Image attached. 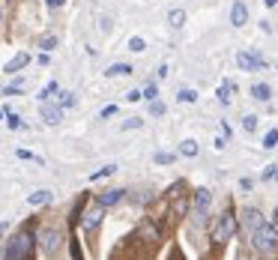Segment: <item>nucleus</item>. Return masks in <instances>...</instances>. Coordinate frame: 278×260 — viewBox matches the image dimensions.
<instances>
[{"label": "nucleus", "instance_id": "obj_1", "mask_svg": "<svg viewBox=\"0 0 278 260\" xmlns=\"http://www.w3.org/2000/svg\"><path fill=\"white\" fill-rule=\"evenodd\" d=\"M249 243L255 246V252H261L264 258H273L278 252V231H276V225H261L258 231H252L249 234Z\"/></svg>", "mask_w": 278, "mask_h": 260}, {"label": "nucleus", "instance_id": "obj_2", "mask_svg": "<svg viewBox=\"0 0 278 260\" xmlns=\"http://www.w3.org/2000/svg\"><path fill=\"white\" fill-rule=\"evenodd\" d=\"M30 252H33V234H30V228H24L18 237H12V243L6 249V260H27Z\"/></svg>", "mask_w": 278, "mask_h": 260}, {"label": "nucleus", "instance_id": "obj_3", "mask_svg": "<svg viewBox=\"0 0 278 260\" xmlns=\"http://www.w3.org/2000/svg\"><path fill=\"white\" fill-rule=\"evenodd\" d=\"M234 231H237V225H234V216H231V213H222V216H219V222H216V228H213V234H210L213 246H216V249L228 246V240L234 237Z\"/></svg>", "mask_w": 278, "mask_h": 260}, {"label": "nucleus", "instance_id": "obj_4", "mask_svg": "<svg viewBox=\"0 0 278 260\" xmlns=\"http://www.w3.org/2000/svg\"><path fill=\"white\" fill-rule=\"evenodd\" d=\"M210 201H213L210 189H198V192H195V210H192V222H195V225H204L207 210H210Z\"/></svg>", "mask_w": 278, "mask_h": 260}, {"label": "nucleus", "instance_id": "obj_5", "mask_svg": "<svg viewBox=\"0 0 278 260\" xmlns=\"http://www.w3.org/2000/svg\"><path fill=\"white\" fill-rule=\"evenodd\" d=\"M102 219H105V207H102V204H96V207H90V210L84 213V219H81V228H84L87 234H93V231L102 225Z\"/></svg>", "mask_w": 278, "mask_h": 260}, {"label": "nucleus", "instance_id": "obj_6", "mask_svg": "<svg viewBox=\"0 0 278 260\" xmlns=\"http://www.w3.org/2000/svg\"><path fill=\"white\" fill-rule=\"evenodd\" d=\"M60 243H63V234H60L57 228H45V231H42V249H45L48 255H54V252L60 249Z\"/></svg>", "mask_w": 278, "mask_h": 260}, {"label": "nucleus", "instance_id": "obj_7", "mask_svg": "<svg viewBox=\"0 0 278 260\" xmlns=\"http://www.w3.org/2000/svg\"><path fill=\"white\" fill-rule=\"evenodd\" d=\"M261 225H264V216H261V210H255V207L243 210V228H246V237H249L252 231H258Z\"/></svg>", "mask_w": 278, "mask_h": 260}, {"label": "nucleus", "instance_id": "obj_8", "mask_svg": "<svg viewBox=\"0 0 278 260\" xmlns=\"http://www.w3.org/2000/svg\"><path fill=\"white\" fill-rule=\"evenodd\" d=\"M231 24L234 27H246L249 24V6L243 0H234V6H231Z\"/></svg>", "mask_w": 278, "mask_h": 260}, {"label": "nucleus", "instance_id": "obj_9", "mask_svg": "<svg viewBox=\"0 0 278 260\" xmlns=\"http://www.w3.org/2000/svg\"><path fill=\"white\" fill-rule=\"evenodd\" d=\"M237 63H240L246 72H255V69L264 66V57H261V54H249V51H240V54H237Z\"/></svg>", "mask_w": 278, "mask_h": 260}, {"label": "nucleus", "instance_id": "obj_10", "mask_svg": "<svg viewBox=\"0 0 278 260\" xmlns=\"http://www.w3.org/2000/svg\"><path fill=\"white\" fill-rule=\"evenodd\" d=\"M60 117H63V108H57V105H48V102H42V120H45L48 126H57V123H60Z\"/></svg>", "mask_w": 278, "mask_h": 260}, {"label": "nucleus", "instance_id": "obj_11", "mask_svg": "<svg viewBox=\"0 0 278 260\" xmlns=\"http://www.w3.org/2000/svg\"><path fill=\"white\" fill-rule=\"evenodd\" d=\"M27 63H30V54H24V51H21V54H15V57H12V60L6 63V69H3V72L15 75V72H18V69H24Z\"/></svg>", "mask_w": 278, "mask_h": 260}, {"label": "nucleus", "instance_id": "obj_12", "mask_svg": "<svg viewBox=\"0 0 278 260\" xmlns=\"http://www.w3.org/2000/svg\"><path fill=\"white\" fill-rule=\"evenodd\" d=\"M123 201V189H111V192H102L99 195V204L102 207H114V204H120Z\"/></svg>", "mask_w": 278, "mask_h": 260}, {"label": "nucleus", "instance_id": "obj_13", "mask_svg": "<svg viewBox=\"0 0 278 260\" xmlns=\"http://www.w3.org/2000/svg\"><path fill=\"white\" fill-rule=\"evenodd\" d=\"M252 96H255L258 102H270V99H273V87H270V84H252Z\"/></svg>", "mask_w": 278, "mask_h": 260}, {"label": "nucleus", "instance_id": "obj_14", "mask_svg": "<svg viewBox=\"0 0 278 260\" xmlns=\"http://www.w3.org/2000/svg\"><path fill=\"white\" fill-rule=\"evenodd\" d=\"M129 72H132V66H129V63H114V66H108V69H105V75H108V78H123V75H129Z\"/></svg>", "mask_w": 278, "mask_h": 260}, {"label": "nucleus", "instance_id": "obj_15", "mask_svg": "<svg viewBox=\"0 0 278 260\" xmlns=\"http://www.w3.org/2000/svg\"><path fill=\"white\" fill-rule=\"evenodd\" d=\"M234 90H237V84L225 81V84L219 87V102H222V105H228V102H231V93H234Z\"/></svg>", "mask_w": 278, "mask_h": 260}, {"label": "nucleus", "instance_id": "obj_16", "mask_svg": "<svg viewBox=\"0 0 278 260\" xmlns=\"http://www.w3.org/2000/svg\"><path fill=\"white\" fill-rule=\"evenodd\" d=\"M168 21H171V27H183L186 24V12L183 9H171L168 12Z\"/></svg>", "mask_w": 278, "mask_h": 260}, {"label": "nucleus", "instance_id": "obj_17", "mask_svg": "<svg viewBox=\"0 0 278 260\" xmlns=\"http://www.w3.org/2000/svg\"><path fill=\"white\" fill-rule=\"evenodd\" d=\"M27 201H30V207H39V204H48V201H51V192H36V195H30Z\"/></svg>", "mask_w": 278, "mask_h": 260}, {"label": "nucleus", "instance_id": "obj_18", "mask_svg": "<svg viewBox=\"0 0 278 260\" xmlns=\"http://www.w3.org/2000/svg\"><path fill=\"white\" fill-rule=\"evenodd\" d=\"M129 51H135V54H141V51H147V42H144L141 36H132V39H129Z\"/></svg>", "mask_w": 278, "mask_h": 260}, {"label": "nucleus", "instance_id": "obj_19", "mask_svg": "<svg viewBox=\"0 0 278 260\" xmlns=\"http://www.w3.org/2000/svg\"><path fill=\"white\" fill-rule=\"evenodd\" d=\"M276 144H278V129H270V132H267V138H264V147H267V150H273Z\"/></svg>", "mask_w": 278, "mask_h": 260}, {"label": "nucleus", "instance_id": "obj_20", "mask_svg": "<svg viewBox=\"0 0 278 260\" xmlns=\"http://www.w3.org/2000/svg\"><path fill=\"white\" fill-rule=\"evenodd\" d=\"M39 48H42V51H54V48H57V39H54V36H42V39H39Z\"/></svg>", "mask_w": 278, "mask_h": 260}, {"label": "nucleus", "instance_id": "obj_21", "mask_svg": "<svg viewBox=\"0 0 278 260\" xmlns=\"http://www.w3.org/2000/svg\"><path fill=\"white\" fill-rule=\"evenodd\" d=\"M180 102H186V105H192V102H198V93L195 90H180V96H177Z\"/></svg>", "mask_w": 278, "mask_h": 260}, {"label": "nucleus", "instance_id": "obj_22", "mask_svg": "<svg viewBox=\"0 0 278 260\" xmlns=\"http://www.w3.org/2000/svg\"><path fill=\"white\" fill-rule=\"evenodd\" d=\"M276 180H278V165H270L264 171V183H276Z\"/></svg>", "mask_w": 278, "mask_h": 260}, {"label": "nucleus", "instance_id": "obj_23", "mask_svg": "<svg viewBox=\"0 0 278 260\" xmlns=\"http://www.w3.org/2000/svg\"><path fill=\"white\" fill-rule=\"evenodd\" d=\"M243 129H246V132H255V129H258V117H255V114L243 117Z\"/></svg>", "mask_w": 278, "mask_h": 260}, {"label": "nucleus", "instance_id": "obj_24", "mask_svg": "<svg viewBox=\"0 0 278 260\" xmlns=\"http://www.w3.org/2000/svg\"><path fill=\"white\" fill-rule=\"evenodd\" d=\"M51 93H57V81H51V84L39 93V99H42V102H48V99H51Z\"/></svg>", "mask_w": 278, "mask_h": 260}, {"label": "nucleus", "instance_id": "obj_25", "mask_svg": "<svg viewBox=\"0 0 278 260\" xmlns=\"http://www.w3.org/2000/svg\"><path fill=\"white\" fill-rule=\"evenodd\" d=\"M75 105V93H60V108H72Z\"/></svg>", "mask_w": 278, "mask_h": 260}, {"label": "nucleus", "instance_id": "obj_26", "mask_svg": "<svg viewBox=\"0 0 278 260\" xmlns=\"http://www.w3.org/2000/svg\"><path fill=\"white\" fill-rule=\"evenodd\" d=\"M114 171H117V165H105L102 171H96V174H93V180H102V177H108V174H114Z\"/></svg>", "mask_w": 278, "mask_h": 260}, {"label": "nucleus", "instance_id": "obj_27", "mask_svg": "<svg viewBox=\"0 0 278 260\" xmlns=\"http://www.w3.org/2000/svg\"><path fill=\"white\" fill-rule=\"evenodd\" d=\"M6 123H9V129H21V126H24V123H21L15 114H6Z\"/></svg>", "mask_w": 278, "mask_h": 260}, {"label": "nucleus", "instance_id": "obj_28", "mask_svg": "<svg viewBox=\"0 0 278 260\" xmlns=\"http://www.w3.org/2000/svg\"><path fill=\"white\" fill-rule=\"evenodd\" d=\"M183 153H186V156H195V153H198V144H195V141H186V144H183Z\"/></svg>", "mask_w": 278, "mask_h": 260}, {"label": "nucleus", "instance_id": "obj_29", "mask_svg": "<svg viewBox=\"0 0 278 260\" xmlns=\"http://www.w3.org/2000/svg\"><path fill=\"white\" fill-rule=\"evenodd\" d=\"M156 162H159V165H171L174 156H171V153H156Z\"/></svg>", "mask_w": 278, "mask_h": 260}, {"label": "nucleus", "instance_id": "obj_30", "mask_svg": "<svg viewBox=\"0 0 278 260\" xmlns=\"http://www.w3.org/2000/svg\"><path fill=\"white\" fill-rule=\"evenodd\" d=\"M144 99H150V102H156V84H150V87L144 90Z\"/></svg>", "mask_w": 278, "mask_h": 260}, {"label": "nucleus", "instance_id": "obj_31", "mask_svg": "<svg viewBox=\"0 0 278 260\" xmlns=\"http://www.w3.org/2000/svg\"><path fill=\"white\" fill-rule=\"evenodd\" d=\"M150 114H165V105L162 102H150Z\"/></svg>", "mask_w": 278, "mask_h": 260}, {"label": "nucleus", "instance_id": "obj_32", "mask_svg": "<svg viewBox=\"0 0 278 260\" xmlns=\"http://www.w3.org/2000/svg\"><path fill=\"white\" fill-rule=\"evenodd\" d=\"M114 114H117V105H105L102 108V117H114Z\"/></svg>", "mask_w": 278, "mask_h": 260}, {"label": "nucleus", "instance_id": "obj_33", "mask_svg": "<svg viewBox=\"0 0 278 260\" xmlns=\"http://www.w3.org/2000/svg\"><path fill=\"white\" fill-rule=\"evenodd\" d=\"M138 126H141V120H138V117H132V120H126V123H123V129H138Z\"/></svg>", "mask_w": 278, "mask_h": 260}, {"label": "nucleus", "instance_id": "obj_34", "mask_svg": "<svg viewBox=\"0 0 278 260\" xmlns=\"http://www.w3.org/2000/svg\"><path fill=\"white\" fill-rule=\"evenodd\" d=\"M72 258H75V260H84V255H81V246H78V243H72Z\"/></svg>", "mask_w": 278, "mask_h": 260}, {"label": "nucleus", "instance_id": "obj_35", "mask_svg": "<svg viewBox=\"0 0 278 260\" xmlns=\"http://www.w3.org/2000/svg\"><path fill=\"white\" fill-rule=\"evenodd\" d=\"M45 3H48V6H51V9H57V6H60V3H63V0H45Z\"/></svg>", "mask_w": 278, "mask_h": 260}, {"label": "nucleus", "instance_id": "obj_36", "mask_svg": "<svg viewBox=\"0 0 278 260\" xmlns=\"http://www.w3.org/2000/svg\"><path fill=\"white\" fill-rule=\"evenodd\" d=\"M273 225H276V231H278V207H276V213H273Z\"/></svg>", "mask_w": 278, "mask_h": 260}, {"label": "nucleus", "instance_id": "obj_37", "mask_svg": "<svg viewBox=\"0 0 278 260\" xmlns=\"http://www.w3.org/2000/svg\"><path fill=\"white\" fill-rule=\"evenodd\" d=\"M264 3H267V6H276L278 0H264Z\"/></svg>", "mask_w": 278, "mask_h": 260}]
</instances>
